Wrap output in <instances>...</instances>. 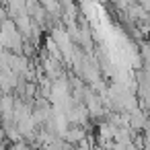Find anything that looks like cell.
<instances>
[{
	"label": "cell",
	"instance_id": "cell-3",
	"mask_svg": "<svg viewBox=\"0 0 150 150\" xmlns=\"http://www.w3.org/2000/svg\"><path fill=\"white\" fill-rule=\"evenodd\" d=\"M29 66H31V60H27L25 56H13L8 70H11L13 74H17V76H23V74L29 70Z\"/></svg>",
	"mask_w": 150,
	"mask_h": 150
},
{
	"label": "cell",
	"instance_id": "cell-7",
	"mask_svg": "<svg viewBox=\"0 0 150 150\" xmlns=\"http://www.w3.org/2000/svg\"><path fill=\"white\" fill-rule=\"evenodd\" d=\"M111 150H138L134 144H129V146H119V144H113L111 146Z\"/></svg>",
	"mask_w": 150,
	"mask_h": 150
},
{
	"label": "cell",
	"instance_id": "cell-6",
	"mask_svg": "<svg viewBox=\"0 0 150 150\" xmlns=\"http://www.w3.org/2000/svg\"><path fill=\"white\" fill-rule=\"evenodd\" d=\"M6 150H31V146L25 144V142H17V144H11Z\"/></svg>",
	"mask_w": 150,
	"mask_h": 150
},
{
	"label": "cell",
	"instance_id": "cell-1",
	"mask_svg": "<svg viewBox=\"0 0 150 150\" xmlns=\"http://www.w3.org/2000/svg\"><path fill=\"white\" fill-rule=\"evenodd\" d=\"M84 138H86V129H84V127H78V125H68V129L62 134V140H64V144H68V146L80 144Z\"/></svg>",
	"mask_w": 150,
	"mask_h": 150
},
{
	"label": "cell",
	"instance_id": "cell-8",
	"mask_svg": "<svg viewBox=\"0 0 150 150\" xmlns=\"http://www.w3.org/2000/svg\"><path fill=\"white\" fill-rule=\"evenodd\" d=\"M0 142H4V129H2V125H0Z\"/></svg>",
	"mask_w": 150,
	"mask_h": 150
},
{
	"label": "cell",
	"instance_id": "cell-5",
	"mask_svg": "<svg viewBox=\"0 0 150 150\" xmlns=\"http://www.w3.org/2000/svg\"><path fill=\"white\" fill-rule=\"evenodd\" d=\"M2 129H4V138H8L13 144L23 142V138H21V134H19V129H17V125H15V123H4V125H2Z\"/></svg>",
	"mask_w": 150,
	"mask_h": 150
},
{
	"label": "cell",
	"instance_id": "cell-9",
	"mask_svg": "<svg viewBox=\"0 0 150 150\" xmlns=\"http://www.w3.org/2000/svg\"><path fill=\"white\" fill-rule=\"evenodd\" d=\"M0 150H6V144L4 142H0Z\"/></svg>",
	"mask_w": 150,
	"mask_h": 150
},
{
	"label": "cell",
	"instance_id": "cell-4",
	"mask_svg": "<svg viewBox=\"0 0 150 150\" xmlns=\"http://www.w3.org/2000/svg\"><path fill=\"white\" fill-rule=\"evenodd\" d=\"M115 129H117V127H113L109 121H103V123L99 125V129H97V142H99L101 146H103V144H109V142H113Z\"/></svg>",
	"mask_w": 150,
	"mask_h": 150
},
{
	"label": "cell",
	"instance_id": "cell-2",
	"mask_svg": "<svg viewBox=\"0 0 150 150\" xmlns=\"http://www.w3.org/2000/svg\"><path fill=\"white\" fill-rule=\"evenodd\" d=\"M17 84H19V76L17 74H13L11 70L0 72V91H2V95H13Z\"/></svg>",
	"mask_w": 150,
	"mask_h": 150
}]
</instances>
